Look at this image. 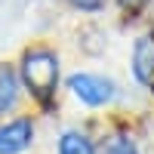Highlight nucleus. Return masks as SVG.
<instances>
[{
    "mask_svg": "<svg viewBox=\"0 0 154 154\" xmlns=\"http://www.w3.org/2000/svg\"><path fill=\"white\" fill-rule=\"evenodd\" d=\"M22 77L40 102H49V96L56 93V80H59V59L49 49H34L22 59Z\"/></svg>",
    "mask_w": 154,
    "mask_h": 154,
    "instance_id": "nucleus-1",
    "label": "nucleus"
},
{
    "mask_svg": "<svg viewBox=\"0 0 154 154\" xmlns=\"http://www.w3.org/2000/svg\"><path fill=\"white\" fill-rule=\"evenodd\" d=\"M68 89L83 102V105H105V102L114 99V83L105 80V77H96V74H71L68 77Z\"/></svg>",
    "mask_w": 154,
    "mask_h": 154,
    "instance_id": "nucleus-2",
    "label": "nucleus"
},
{
    "mask_svg": "<svg viewBox=\"0 0 154 154\" xmlns=\"http://www.w3.org/2000/svg\"><path fill=\"white\" fill-rule=\"evenodd\" d=\"M34 139V123L28 117H19L6 126H0V154H22Z\"/></svg>",
    "mask_w": 154,
    "mask_h": 154,
    "instance_id": "nucleus-3",
    "label": "nucleus"
},
{
    "mask_svg": "<svg viewBox=\"0 0 154 154\" xmlns=\"http://www.w3.org/2000/svg\"><path fill=\"white\" fill-rule=\"evenodd\" d=\"M133 74L139 83H154V37H139L133 46Z\"/></svg>",
    "mask_w": 154,
    "mask_h": 154,
    "instance_id": "nucleus-4",
    "label": "nucleus"
},
{
    "mask_svg": "<svg viewBox=\"0 0 154 154\" xmlns=\"http://www.w3.org/2000/svg\"><path fill=\"white\" fill-rule=\"evenodd\" d=\"M19 96V80L12 68H0V114H6L12 105H16Z\"/></svg>",
    "mask_w": 154,
    "mask_h": 154,
    "instance_id": "nucleus-5",
    "label": "nucleus"
},
{
    "mask_svg": "<svg viewBox=\"0 0 154 154\" xmlns=\"http://www.w3.org/2000/svg\"><path fill=\"white\" fill-rule=\"evenodd\" d=\"M59 154H96V151L83 133H65L59 139Z\"/></svg>",
    "mask_w": 154,
    "mask_h": 154,
    "instance_id": "nucleus-6",
    "label": "nucleus"
},
{
    "mask_svg": "<svg viewBox=\"0 0 154 154\" xmlns=\"http://www.w3.org/2000/svg\"><path fill=\"white\" fill-rule=\"evenodd\" d=\"M102 154H139V151H136V145L126 136H114V139H108V142L102 145Z\"/></svg>",
    "mask_w": 154,
    "mask_h": 154,
    "instance_id": "nucleus-7",
    "label": "nucleus"
},
{
    "mask_svg": "<svg viewBox=\"0 0 154 154\" xmlns=\"http://www.w3.org/2000/svg\"><path fill=\"white\" fill-rule=\"evenodd\" d=\"M71 3L77 6V9H86V12H96L102 3H105V0H71Z\"/></svg>",
    "mask_w": 154,
    "mask_h": 154,
    "instance_id": "nucleus-8",
    "label": "nucleus"
},
{
    "mask_svg": "<svg viewBox=\"0 0 154 154\" xmlns=\"http://www.w3.org/2000/svg\"><path fill=\"white\" fill-rule=\"evenodd\" d=\"M142 3H145V0H123V6H130V9H139Z\"/></svg>",
    "mask_w": 154,
    "mask_h": 154,
    "instance_id": "nucleus-9",
    "label": "nucleus"
}]
</instances>
